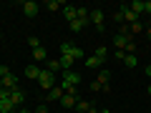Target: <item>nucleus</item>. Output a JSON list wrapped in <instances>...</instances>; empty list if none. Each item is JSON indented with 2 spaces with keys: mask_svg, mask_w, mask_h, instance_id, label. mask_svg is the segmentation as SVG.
Segmentation results:
<instances>
[{
  "mask_svg": "<svg viewBox=\"0 0 151 113\" xmlns=\"http://www.w3.org/2000/svg\"><path fill=\"white\" fill-rule=\"evenodd\" d=\"M81 86V75L76 73V70H63V81H60V88L65 93H76Z\"/></svg>",
  "mask_w": 151,
  "mask_h": 113,
  "instance_id": "1",
  "label": "nucleus"
},
{
  "mask_svg": "<svg viewBox=\"0 0 151 113\" xmlns=\"http://www.w3.org/2000/svg\"><path fill=\"white\" fill-rule=\"evenodd\" d=\"M60 55H70L73 60H86V53L81 48H76L73 43H60Z\"/></svg>",
  "mask_w": 151,
  "mask_h": 113,
  "instance_id": "2",
  "label": "nucleus"
},
{
  "mask_svg": "<svg viewBox=\"0 0 151 113\" xmlns=\"http://www.w3.org/2000/svg\"><path fill=\"white\" fill-rule=\"evenodd\" d=\"M38 83H40V88H45V91H50V88L55 86V73L48 68L40 70V75H38Z\"/></svg>",
  "mask_w": 151,
  "mask_h": 113,
  "instance_id": "3",
  "label": "nucleus"
},
{
  "mask_svg": "<svg viewBox=\"0 0 151 113\" xmlns=\"http://www.w3.org/2000/svg\"><path fill=\"white\" fill-rule=\"evenodd\" d=\"M88 20L96 25V30L101 33V30H106V25H103V20H106V15H103V10L101 8H96V10H91V15H88Z\"/></svg>",
  "mask_w": 151,
  "mask_h": 113,
  "instance_id": "4",
  "label": "nucleus"
},
{
  "mask_svg": "<svg viewBox=\"0 0 151 113\" xmlns=\"http://www.w3.org/2000/svg\"><path fill=\"white\" fill-rule=\"evenodd\" d=\"M20 8H23V15H25V18H35L38 10H40V5H38V3H33V0H25Z\"/></svg>",
  "mask_w": 151,
  "mask_h": 113,
  "instance_id": "5",
  "label": "nucleus"
},
{
  "mask_svg": "<svg viewBox=\"0 0 151 113\" xmlns=\"http://www.w3.org/2000/svg\"><path fill=\"white\" fill-rule=\"evenodd\" d=\"M108 81H111V70H108V68H101V70H98L96 83L103 88V91H108V88H111V86H108Z\"/></svg>",
  "mask_w": 151,
  "mask_h": 113,
  "instance_id": "6",
  "label": "nucleus"
},
{
  "mask_svg": "<svg viewBox=\"0 0 151 113\" xmlns=\"http://www.w3.org/2000/svg\"><path fill=\"white\" fill-rule=\"evenodd\" d=\"M131 40H134L131 35H121V33L113 35V45H116V50H126V45H129Z\"/></svg>",
  "mask_w": 151,
  "mask_h": 113,
  "instance_id": "7",
  "label": "nucleus"
},
{
  "mask_svg": "<svg viewBox=\"0 0 151 113\" xmlns=\"http://www.w3.org/2000/svg\"><path fill=\"white\" fill-rule=\"evenodd\" d=\"M63 18L68 23H73L76 18H78V5H68V3H65V5H63Z\"/></svg>",
  "mask_w": 151,
  "mask_h": 113,
  "instance_id": "8",
  "label": "nucleus"
},
{
  "mask_svg": "<svg viewBox=\"0 0 151 113\" xmlns=\"http://www.w3.org/2000/svg\"><path fill=\"white\" fill-rule=\"evenodd\" d=\"M0 81H3V88H5V91H15V88H18V78H15V75H13V73L3 75Z\"/></svg>",
  "mask_w": 151,
  "mask_h": 113,
  "instance_id": "9",
  "label": "nucleus"
},
{
  "mask_svg": "<svg viewBox=\"0 0 151 113\" xmlns=\"http://www.w3.org/2000/svg\"><path fill=\"white\" fill-rule=\"evenodd\" d=\"M10 103H13V106H23V103H25V93H23L20 88L10 91Z\"/></svg>",
  "mask_w": 151,
  "mask_h": 113,
  "instance_id": "10",
  "label": "nucleus"
},
{
  "mask_svg": "<svg viewBox=\"0 0 151 113\" xmlns=\"http://www.w3.org/2000/svg\"><path fill=\"white\" fill-rule=\"evenodd\" d=\"M83 63H86L88 68H103V58H98V55H86Z\"/></svg>",
  "mask_w": 151,
  "mask_h": 113,
  "instance_id": "11",
  "label": "nucleus"
},
{
  "mask_svg": "<svg viewBox=\"0 0 151 113\" xmlns=\"http://www.w3.org/2000/svg\"><path fill=\"white\" fill-rule=\"evenodd\" d=\"M58 103H60V106H65V108H73L78 101H76V93H63V98H60Z\"/></svg>",
  "mask_w": 151,
  "mask_h": 113,
  "instance_id": "12",
  "label": "nucleus"
},
{
  "mask_svg": "<svg viewBox=\"0 0 151 113\" xmlns=\"http://www.w3.org/2000/svg\"><path fill=\"white\" fill-rule=\"evenodd\" d=\"M40 70H43V68H38L35 63H33V65H28V68H25V78H30V81H38Z\"/></svg>",
  "mask_w": 151,
  "mask_h": 113,
  "instance_id": "13",
  "label": "nucleus"
},
{
  "mask_svg": "<svg viewBox=\"0 0 151 113\" xmlns=\"http://www.w3.org/2000/svg\"><path fill=\"white\" fill-rule=\"evenodd\" d=\"M63 88H60V86H53V88H50V91H48V101H60V98H63Z\"/></svg>",
  "mask_w": 151,
  "mask_h": 113,
  "instance_id": "14",
  "label": "nucleus"
},
{
  "mask_svg": "<svg viewBox=\"0 0 151 113\" xmlns=\"http://www.w3.org/2000/svg\"><path fill=\"white\" fill-rule=\"evenodd\" d=\"M33 58H35V60H40V63H48V50H45L43 45H40V48H35V50H33Z\"/></svg>",
  "mask_w": 151,
  "mask_h": 113,
  "instance_id": "15",
  "label": "nucleus"
},
{
  "mask_svg": "<svg viewBox=\"0 0 151 113\" xmlns=\"http://www.w3.org/2000/svg\"><path fill=\"white\" fill-rule=\"evenodd\" d=\"M58 63H60V68H63V70H70V68L76 65V60L70 58V55H60V58H58Z\"/></svg>",
  "mask_w": 151,
  "mask_h": 113,
  "instance_id": "16",
  "label": "nucleus"
},
{
  "mask_svg": "<svg viewBox=\"0 0 151 113\" xmlns=\"http://www.w3.org/2000/svg\"><path fill=\"white\" fill-rule=\"evenodd\" d=\"M129 8H131V13H134V15H141V13H144V0H134Z\"/></svg>",
  "mask_w": 151,
  "mask_h": 113,
  "instance_id": "17",
  "label": "nucleus"
},
{
  "mask_svg": "<svg viewBox=\"0 0 151 113\" xmlns=\"http://www.w3.org/2000/svg\"><path fill=\"white\" fill-rule=\"evenodd\" d=\"M86 25H88V23H83V20H78V18H76V20L70 23V30H73V33H81Z\"/></svg>",
  "mask_w": 151,
  "mask_h": 113,
  "instance_id": "18",
  "label": "nucleus"
},
{
  "mask_svg": "<svg viewBox=\"0 0 151 113\" xmlns=\"http://www.w3.org/2000/svg\"><path fill=\"white\" fill-rule=\"evenodd\" d=\"M76 111H78V113H88V111H91V103H88V101H78V103H76Z\"/></svg>",
  "mask_w": 151,
  "mask_h": 113,
  "instance_id": "19",
  "label": "nucleus"
},
{
  "mask_svg": "<svg viewBox=\"0 0 151 113\" xmlns=\"http://www.w3.org/2000/svg\"><path fill=\"white\" fill-rule=\"evenodd\" d=\"M124 63L129 65V68H136V63H139V58H136L134 53H126V58H124Z\"/></svg>",
  "mask_w": 151,
  "mask_h": 113,
  "instance_id": "20",
  "label": "nucleus"
},
{
  "mask_svg": "<svg viewBox=\"0 0 151 113\" xmlns=\"http://www.w3.org/2000/svg\"><path fill=\"white\" fill-rule=\"evenodd\" d=\"M63 5H65V3H58V0H48V3H45V8H48V10H53V13L58 10V8H63Z\"/></svg>",
  "mask_w": 151,
  "mask_h": 113,
  "instance_id": "21",
  "label": "nucleus"
},
{
  "mask_svg": "<svg viewBox=\"0 0 151 113\" xmlns=\"http://www.w3.org/2000/svg\"><path fill=\"white\" fill-rule=\"evenodd\" d=\"M45 68H48V70H53V73L63 70V68H60V63H58V60H48V65H45Z\"/></svg>",
  "mask_w": 151,
  "mask_h": 113,
  "instance_id": "22",
  "label": "nucleus"
},
{
  "mask_svg": "<svg viewBox=\"0 0 151 113\" xmlns=\"http://www.w3.org/2000/svg\"><path fill=\"white\" fill-rule=\"evenodd\" d=\"M113 23H119V25H124V13H121V10H116V13H113Z\"/></svg>",
  "mask_w": 151,
  "mask_h": 113,
  "instance_id": "23",
  "label": "nucleus"
},
{
  "mask_svg": "<svg viewBox=\"0 0 151 113\" xmlns=\"http://www.w3.org/2000/svg\"><path fill=\"white\" fill-rule=\"evenodd\" d=\"M28 43H30V48H33V50H35V48H40V40H38L35 35H30V38H28Z\"/></svg>",
  "mask_w": 151,
  "mask_h": 113,
  "instance_id": "24",
  "label": "nucleus"
},
{
  "mask_svg": "<svg viewBox=\"0 0 151 113\" xmlns=\"http://www.w3.org/2000/svg\"><path fill=\"white\" fill-rule=\"evenodd\" d=\"M106 53H108V50L103 48V45H101V48H96V55H98V58H103V60H106Z\"/></svg>",
  "mask_w": 151,
  "mask_h": 113,
  "instance_id": "25",
  "label": "nucleus"
},
{
  "mask_svg": "<svg viewBox=\"0 0 151 113\" xmlns=\"http://www.w3.org/2000/svg\"><path fill=\"white\" fill-rule=\"evenodd\" d=\"M126 53H136V43H134V40H131V43L126 45Z\"/></svg>",
  "mask_w": 151,
  "mask_h": 113,
  "instance_id": "26",
  "label": "nucleus"
},
{
  "mask_svg": "<svg viewBox=\"0 0 151 113\" xmlns=\"http://www.w3.org/2000/svg\"><path fill=\"white\" fill-rule=\"evenodd\" d=\"M10 73V68H8V65H0V78H3V75H8Z\"/></svg>",
  "mask_w": 151,
  "mask_h": 113,
  "instance_id": "27",
  "label": "nucleus"
},
{
  "mask_svg": "<svg viewBox=\"0 0 151 113\" xmlns=\"http://www.w3.org/2000/svg\"><path fill=\"white\" fill-rule=\"evenodd\" d=\"M126 58V50H116V60H124Z\"/></svg>",
  "mask_w": 151,
  "mask_h": 113,
  "instance_id": "28",
  "label": "nucleus"
},
{
  "mask_svg": "<svg viewBox=\"0 0 151 113\" xmlns=\"http://www.w3.org/2000/svg\"><path fill=\"white\" fill-rule=\"evenodd\" d=\"M144 13H151V0H144Z\"/></svg>",
  "mask_w": 151,
  "mask_h": 113,
  "instance_id": "29",
  "label": "nucleus"
},
{
  "mask_svg": "<svg viewBox=\"0 0 151 113\" xmlns=\"http://www.w3.org/2000/svg\"><path fill=\"white\" fill-rule=\"evenodd\" d=\"M35 113H48V108H45V106H38V108H35Z\"/></svg>",
  "mask_w": 151,
  "mask_h": 113,
  "instance_id": "30",
  "label": "nucleus"
},
{
  "mask_svg": "<svg viewBox=\"0 0 151 113\" xmlns=\"http://www.w3.org/2000/svg\"><path fill=\"white\" fill-rule=\"evenodd\" d=\"M146 75H149V78H151V65H146Z\"/></svg>",
  "mask_w": 151,
  "mask_h": 113,
  "instance_id": "31",
  "label": "nucleus"
},
{
  "mask_svg": "<svg viewBox=\"0 0 151 113\" xmlns=\"http://www.w3.org/2000/svg\"><path fill=\"white\" fill-rule=\"evenodd\" d=\"M98 113H108V108H98Z\"/></svg>",
  "mask_w": 151,
  "mask_h": 113,
  "instance_id": "32",
  "label": "nucleus"
},
{
  "mask_svg": "<svg viewBox=\"0 0 151 113\" xmlns=\"http://www.w3.org/2000/svg\"><path fill=\"white\" fill-rule=\"evenodd\" d=\"M146 93H149V96H151V83H149V86H146Z\"/></svg>",
  "mask_w": 151,
  "mask_h": 113,
  "instance_id": "33",
  "label": "nucleus"
},
{
  "mask_svg": "<svg viewBox=\"0 0 151 113\" xmlns=\"http://www.w3.org/2000/svg\"><path fill=\"white\" fill-rule=\"evenodd\" d=\"M88 113H98V108H91V111H88Z\"/></svg>",
  "mask_w": 151,
  "mask_h": 113,
  "instance_id": "34",
  "label": "nucleus"
},
{
  "mask_svg": "<svg viewBox=\"0 0 151 113\" xmlns=\"http://www.w3.org/2000/svg\"><path fill=\"white\" fill-rule=\"evenodd\" d=\"M15 113H28V111H25V108H20V111H15Z\"/></svg>",
  "mask_w": 151,
  "mask_h": 113,
  "instance_id": "35",
  "label": "nucleus"
},
{
  "mask_svg": "<svg viewBox=\"0 0 151 113\" xmlns=\"http://www.w3.org/2000/svg\"><path fill=\"white\" fill-rule=\"evenodd\" d=\"M0 40H3V33H0Z\"/></svg>",
  "mask_w": 151,
  "mask_h": 113,
  "instance_id": "36",
  "label": "nucleus"
}]
</instances>
